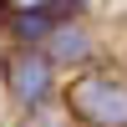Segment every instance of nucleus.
Masks as SVG:
<instances>
[{
	"label": "nucleus",
	"mask_w": 127,
	"mask_h": 127,
	"mask_svg": "<svg viewBox=\"0 0 127 127\" xmlns=\"http://www.w3.org/2000/svg\"><path fill=\"white\" fill-rule=\"evenodd\" d=\"M66 107L87 127H127V87L112 76H87L66 92Z\"/></svg>",
	"instance_id": "obj_1"
},
{
	"label": "nucleus",
	"mask_w": 127,
	"mask_h": 127,
	"mask_svg": "<svg viewBox=\"0 0 127 127\" xmlns=\"http://www.w3.org/2000/svg\"><path fill=\"white\" fill-rule=\"evenodd\" d=\"M51 66H56V61L41 56V51H15L10 66H5V81H10V92H15V102L41 107V102L51 97Z\"/></svg>",
	"instance_id": "obj_2"
},
{
	"label": "nucleus",
	"mask_w": 127,
	"mask_h": 127,
	"mask_svg": "<svg viewBox=\"0 0 127 127\" xmlns=\"http://www.w3.org/2000/svg\"><path fill=\"white\" fill-rule=\"evenodd\" d=\"M87 51H92V41H87L81 26H56L51 31V61H87Z\"/></svg>",
	"instance_id": "obj_3"
},
{
	"label": "nucleus",
	"mask_w": 127,
	"mask_h": 127,
	"mask_svg": "<svg viewBox=\"0 0 127 127\" xmlns=\"http://www.w3.org/2000/svg\"><path fill=\"white\" fill-rule=\"evenodd\" d=\"M51 20L56 15H46V10H15V15H10V36L15 41H41V36H51Z\"/></svg>",
	"instance_id": "obj_4"
},
{
	"label": "nucleus",
	"mask_w": 127,
	"mask_h": 127,
	"mask_svg": "<svg viewBox=\"0 0 127 127\" xmlns=\"http://www.w3.org/2000/svg\"><path fill=\"white\" fill-rule=\"evenodd\" d=\"M0 5L15 15V10H46V15H61V10H76V0H0Z\"/></svg>",
	"instance_id": "obj_5"
}]
</instances>
